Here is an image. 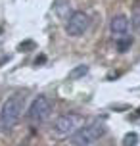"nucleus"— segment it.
Returning <instances> with one entry per match:
<instances>
[{"label":"nucleus","mask_w":140,"mask_h":146,"mask_svg":"<svg viewBox=\"0 0 140 146\" xmlns=\"http://www.w3.org/2000/svg\"><path fill=\"white\" fill-rule=\"evenodd\" d=\"M23 102L25 96L23 94H12L4 100L2 108H0V127L2 129H12L23 115Z\"/></svg>","instance_id":"f257e3e1"},{"label":"nucleus","mask_w":140,"mask_h":146,"mask_svg":"<svg viewBox=\"0 0 140 146\" xmlns=\"http://www.w3.org/2000/svg\"><path fill=\"white\" fill-rule=\"evenodd\" d=\"M106 135V125L102 121H92L88 125H83L79 131L69 137V142L73 146H92L94 142Z\"/></svg>","instance_id":"f03ea898"},{"label":"nucleus","mask_w":140,"mask_h":146,"mask_svg":"<svg viewBox=\"0 0 140 146\" xmlns=\"http://www.w3.org/2000/svg\"><path fill=\"white\" fill-rule=\"evenodd\" d=\"M83 125H85V117L81 113H75V111H69V113H63V115H59L56 121H54V135L58 137V139H69L71 135L81 129Z\"/></svg>","instance_id":"7ed1b4c3"},{"label":"nucleus","mask_w":140,"mask_h":146,"mask_svg":"<svg viewBox=\"0 0 140 146\" xmlns=\"http://www.w3.org/2000/svg\"><path fill=\"white\" fill-rule=\"evenodd\" d=\"M50 115H52V100L44 94L37 96L27 110V119L31 123H44Z\"/></svg>","instance_id":"20e7f679"},{"label":"nucleus","mask_w":140,"mask_h":146,"mask_svg":"<svg viewBox=\"0 0 140 146\" xmlns=\"http://www.w3.org/2000/svg\"><path fill=\"white\" fill-rule=\"evenodd\" d=\"M90 27V15L87 12H73L65 21V33L69 36H81Z\"/></svg>","instance_id":"39448f33"},{"label":"nucleus","mask_w":140,"mask_h":146,"mask_svg":"<svg viewBox=\"0 0 140 146\" xmlns=\"http://www.w3.org/2000/svg\"><path fill=\"white\" fill-rule=\"evenodd\" d=\"M129 29H131V23H129V17L127 15H113L110 21V31L111 35H113V38L117 40V38H123V36H127V33H129Z\"/></svg>","instance_id":"423d86ee"},{"label":"nucleus","mask_w":140,"mask_h":146,"mask_svg":"<svg viewBox=\"0 0 140 146\" xmlns=\"http://www.w3.org/2000/svg\"><path fill=\"white\" fill-rule=\"evenodd\" d=\"M87 73H88V66H77L69 71V79H79V77H85Z\"/></svg>","instance_id":"0eeeda50"},{"label":"nucleus","mask_w":140,"mask_h":146,"mask_svg":"<svg viewBox=\"0 0 140 146\" xmlns=\"http://www.w3.org/2000/svg\"><path fill=\"white\" fill-rule=\"evenodd\" d=\"M131 44H133V38H129V36L117 38V50L119 52H127L129 48H131Z\"/></svg>","instance_id":"6e6552de"},{"label":"nucleus","mask_w":140,"mask_h":146,"mask_svg":"<svg viewBox=\"0 0 140 146\" xmlns=\"http://www.w3.org/2000/svg\"><path fill=\"white\" fill-rule=\"evenodd\" d=\"M138 144V135L136 133H129L123 139V146H136Z\"/></svg>","instance_id":"1a4fd4ad"},{"label":"nucleus","mask_w":140,"mask_h":146,"mask_svg":"<svg viewBox=\"0 0 140 146\" xmlns=\"http://www.w3.org/2000/svg\"><path fill=\"white\" fill-rule=\"evenodd\" d=\"M136 27H138V31H140V19H138V21H136Z\"/></svg>","instance_id":"9d476101"}]
</instances>
